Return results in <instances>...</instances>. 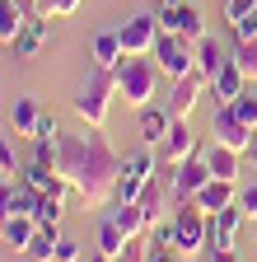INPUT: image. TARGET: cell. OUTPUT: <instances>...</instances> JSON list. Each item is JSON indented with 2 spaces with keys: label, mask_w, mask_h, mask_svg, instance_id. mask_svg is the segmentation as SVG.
Returning <instances> with one entry per match:
<instances>
[{
  "label": "cell",
  "mask_w": 257,
  "mask_h": 262,
  "mask_svg": "<svg viewBox=\"0 0 257 262\" xmlns=\"http://www.w3.org/2000/svg\"><path fill=\"white\" fill-rule=\"evenodd\" d=\"M80 5H84V0H38L33 19H66V14H75Z\"/></svg>",
  "instance_id": "cell-28"
},
{
  "label": "cell",
  "mask_w": 257,
  "mask_h": 262,
  "mask_svg": "<svg viewBox=\"0 0 257 262\" xmlns=\"http://www.w3.org/2000/svg\"><path fill=\"white\" fill-rule=\"evenodd\" d=\"M234 61L248 80H257V42H234Z\"/></svg>",
  "instance_id": "cell-30"
},
{
  "label": "cell",
  "mask_w": 257,
  "mask_h": 262,
  "mask_svg": "<svg viewBox=\"0 0 257 262\" xmlns=\"http://www.w3.org/2000/svg\"><path fill=\"white\" fill-rule=\"evenodd\" d=\"M211 141L224 145V150H234V155H248L257 145V131L229 108V103H215V117H211Z\"/></svg>",
  "instance_id": "cell-7"
},
{
  "label": "cell",
  "mask_w": 257,
  "mask_h": 262,
  "mask_svg": "<svg viewBox=\"0 0 257 262\" xmlns=\"http://www.w3.org/2000/svg\"><path fill=\"white\" fill-rule=\"evenodd\" d=\"M229 33H234V42H257V14H248V19L234 24Z\"/></svg>",
  "instance_id": "cell-37"
},
{
  "label": "cell",
  "mask_w": 257,
  "mask_h": 262,
  "mask_svg": "<svg viewBox=\"0 0 257 262\" xmlns=\"http://www.w3.org/2000/svg\"><path fill=\"white\" fill-rule=\"evenodd\" d=\"M159 173V164H154V155H150V145L145 150H136V155H122V178H117V202H136V196L145 192V183Z\"/></svg>",
  "instance_id": "cell-8"
},
{
  "label": "cell",
  "mask_w": 257,
  "mask_h": 262,
  "mask_svg": "<svg viewBox=\"0 0 257 262\" xmlns=\"http://www.w3.org/2000/svg\"><path fill=\"white\" fill-rule=\"evenodd\" d=\"M220 10H224V24L234 28V24H243L248 14H257V0H224Z\"/></svg>",
  "instance_id": "cell-32"
},
{
  "label": "cell",
  "mask_w": 257,
  "mask_h": 262,
  "mask_svg": "<svg viewBox=\"0 0 257 262\" xmlns=\"http://www.w3.org/2000/svg\"><path fill=\"white\" fill-rule=\"evenodd\" d=\"M38 122H42L38 98H14V103H10V126H14V136H28V141H33V136H38Z\"/></svg>",
  "instance_id": "cell-20"
},
{
  "label": "cell",
  "mask_w": 257,
  "mask_h": 262,
  "mask_svg": "<svg viewBox=\"0 0 257 262\" xmlns=\"http://www.w3.org/2000/svg\"><path fill=\"white\" fill-rule=\"evenodd\" d=\"M173 113H169V103L159 108V103H150V108H141V122H136V131H141V141L154 150V145H164L169 141V131H173Z\"/></svg>",
  "instance_id": "cell-14"
},
{
  "label": "cell",
  "mask_w": 257,
  "mask_h": 262,
  "mask_svg": "<svg viewBox=\"0 0 257 262\" xmlns=\"http://www.w3.org/2000/svg\"><path fill=\"white\" fill-rule=\"evenodd\" d=\"M126 248H131V239H126L122 229L112 225V215H103V225H99V257L122 262V257H126Z\"/></svg>",
  "instance_id": "cell-21"
},
{
  "label": "cell",
  "mask_w": 257,
  "mask_h": 262,
  "mask_svg": "<svg viewBox=\"0 0 257 262\" xmlns=\"http://www.w3.org/2000/svg\"><path fill=\"white\" fill-rule=\"evenodd\" d=\"M14 196H19V187L10 178H0V215H14Z\"/></svg>",
  "instance_id": "cell-38"
},
{
  "label": "cell",
  "mask_w": 257,
  "mask_h": 262,
  "mask_svg": "<svg viewBox=\"0 0 257 262\" xmlns=\"http://www.w3.org/2000/svg\"><path fill=\"white\" fill-rule=\"evenodd\" d=\"M206 262H239V253H234V248H211Z\"/></svg>",
  "instance_id": "cell-40"
},
{
  "label": "cell",
  "mask_w": 257,
  "mask_h": 262,
  "mask_svg": "<svg viewBox=\"0 0 257 262\" xmlns=\"http://www.w3.org/2000/svg\"><path fill=\"white\" fill-rule=\"evenodd\" d=\"M141 262H187L178 248H159V244H145V257Z\"/></svg>",
  "instance_id": "cell-34"
},
{
  "label": "cell",
  "mask_w": 257,
  "mask_h": 262,
  "mask_svg": "<svg viewBox=\"0 0 257 262\" xmlns=\"http://www.w3.org/2000/svg\"><path fill=\"white\" fill-rule=\"evenodd\" d=\"M56 244H61V229L56 225H38V239H33V248H28V257H33V262H52Z\"/></svg>",
  "instance_id": "cell-27"
},
{
  "label": "cell",
  "mask_w": 257,
  "mask_h": 262,
  "mask_svg": "<svg viewBox=\"0 0 257 262\" xmlns=\"http://www.w3.org/2000/svg\"><path fill=\"white\" fill-rule=\"evenodd\" d=\"M10 131L14 126H0V173H24V164H19V155H14V145H10Z\"/></svg>",
  "instance_id": "cell-29"
},
{
  "label": "cell",
  "mask_w": 257,
  "mask_h": 262,
  "mask_svg": "<svg viewBox=\"0 0 257 262\" xmlns=\"http://www.w3.org/2000/svg\"><path fill=\"white\" fill-rule=\"evenodd\" d=\"M173 239H178V225H173V215H164V220H154V225H150V244H159V248H173Z\"/></svg>",
  "instance_id": "cell-31"
},
{
  "label": "cell",
  "mask_w": 257,
  "mask_h": 262,
  "mask_svg": "<svg viewBox=\"0 0 257 262\" xmlns=\"http://www.w3.org/2000/svg\"><path fill=\"white\" fill-rule=\"evenodd\" d=\"M24 24H28V10L19 5V0H0V42L14 47V38L24 33Z\"/></svg>",
  "instance_id": "cell-23"
},
{
  "label": "cell",
  "mask_w": 257,
  "mask_h": 262,
  "mask_svg": "<svg viewBox=\"0 0 257 262\" xmlns=\"http://www.w3.org/2000/svg\"><path fill=\"white\" fill-rule=\"evenodd\" d=\"M99 262H108V257H99Z\"/></svg>",
  "instance_id": "cell-43"
},
{
  "label": "cell",
  "mask_w": 257,
  "mask_h": 262,
  "mask_svg": "<svg viewBox=\"0 0 257 262\" xmlns=\"http://www.w3.org/2000/svg\"><path fill=\"white\" fill-rule=\"evenodd\" d=\"M89 52H94V66H108V71H112V66L126 56V52H122V33H117V28L94 33V47H89Z\"/></svg>",
  "instance_id": "cell-22"
},
{
  "label": "cell",
  "mask_w": 257,
  "mask_h": 262,
  "mask_svg": "<svg viewBox=\"0 0 257 262\" xmlns=\"http://www.w3.org/2000/svg\"><path fill=\"white\" fill-rule=\"evenodd\" d=\"M164 5H182V0H164Z\"/></svg>",
  "instance_id": "cell-41"
},
{
  "label": "cell",
  "mask_w": 257,
  "mask_h": 262,
  "mask_svg": "<svg viewBox=\"0 0 257 262\" xmlns=\"http://www.w3.org/2000/svg\"><path fill=\"white\" fill-rule=\"evenodd\" d=\"M224 61H229V52H224L220 42H211V38H201V42H197V71H201V75H215Z\"/></svg>",
  "instance_id": "cell-26"
},
{
  "label": "cell",
  "mask_w": 257,
  "mask_h": 262,
  "mask_svg": "<svg viewBox=\"0 0 257 262\" xmlns=\"http://www.w3.org/2000/svg\"><path fill=\"white\" fill-rule=\"evenodd\" d=\"M173 225H178L173 248H178L182 257H201V253H211V215H201L197 202L173 206Z\"/></svg>",
  "instance_id": "cell-5"
},
{
  "label": "cell",
  "mask_w": 257,
  "mask_h": 262,
  "mask_svg": "<svg viewBox=\"0 0 257 262\" xmlns=\"http://www.w3.org/2000/svg\"><path fill=\"white\" fill-rule=\"evenodd\" d=\"M47 47V19H33V14H28V24H24V33H19V38H14V56L19 61H33L38 52Z\"/></svg>",
  "instance_id": "cell-19"
},
{
  "label": "cell",
  "mask_w": 257,
  "mask_h": 262,
  "mask_svg": "<svg viewBox=\"0 0 257 262\" xmlns=\"http://www.w3.org/2000/svg\"><path fill=\"white\" fill-rule=\"evenodd\" d=\"M197 211L201 215H220V211H229V206H239V183H229V178H211L197 196Z\"/></svg>",
  "instance_id": "cell-12"
},
{
  "label": "cell",
  "mask_w": 257,
  "mask_h": 262,
  "mask_svg": "<svg viewBox=\"0 0 257 262\" xmlns=\"http://www.w3.org/2000/svg\"><path fill=\"white\" fill-rule=\"evenodd\" d=\"M252 234H257V215H252Z\"/></svg>",
  "instance_id": "cell-42"
},
{
  "label": "cell",
  "mask_w": 257,
  "mask_h": 262,
  "mask_svg": "<svg viewBox=\"0 0 257 262\" xmlns=\"http://www.w3.org/2000/svg\"><path fill=\"white\" fill-rule=\"evenodd\" d=\"M248 89V75L239 71V61L229 56V61H224L220 66V71L211 75V94H215V103H234V98Z\"/></svg>",
  "instance_id": "cell-17"
},
{
  "label": "cell",
  "mask_w": 257,
  "mask_h": 262,
  "mask_svg": "<svg viewBox=\"0 0 257 262\" xmlns=\"http://www.w3.org/2000/svg\"><path fill=\"white\" fill-rule=\"evenodd\" d=\"M239 206H243V215H248V220L257 215V183H248V187H239Z\"/></svg>",
  "instance_id": "cell-39"
},
{
  "label": "cell",
  "mask_w": 257,
  "mask_h": 262,
  "mask_svg": "<svg viewBox=\"0 0 257 262\" xmlns=\"http://www.w3.org/2000/svg\"><path fill=\"white\" fill-rule=\"evenodd\" d=\"M159 61V71H164V80H182L197 71V42H187L182 33H159V42L150 52Z\"/></svg>",
  "instance_id": "cell-6"
},
{
  "label": "cell",
  "mask_w": 257,
  "mask_h": 262,
  "mask_svg": "<svg viewBox=\"0 0 257 262\" xmlns=\"http://www.w3.org/2000/svg\"><path fill=\"white\" fill-rule=\"evenodd\" d=\"M112 98H117V75L108 71V66H94V71L84 75L80 94H75V113L84 126H108V113H112Z\"/></svg>",
  "instance_id": "cell-3"
},
{
  "label": "cell",
  "mask_w": 257,
  "mask_h": 262,
  "mask_svg": "<svg viewBox=\"0 0 257 262\" xmlns=\"http://www.w3.org/2000/svg\"><path fill=\"white\" fill-rule=\"evenodd\" d=\"M243 206H229V211H220L211 215V248H234L239 244V229H243Z\"/></svg>",
  "instance_id": "cell-18"
},
{
  "label": "cell",
  "mask_w": 257,
  "mask_h": 262,
  "mask_svg": "<svg viewBox=\"0 0 257 262\" xmlns=\"http://www.w3.org/2000/svg\"><path fill=\"white\" fill-rule=\"evenodd\" d=\"M159 178L169 183V202H173V206H187L192 196H197V192L211 183V164H206V150H197L192 159H182V164H173V169H164Z\"/></svg>",
  "instance_id": "cell-4"
},
{
  "label": "cell",
  "mask_w": 257,
  "mask_h": 262,
  "mask_svg": "<svg viewBox=\"0 0 257 262\" xmlns=\"http://www.w3.org/2000/svg\"><path fill=\"white\" fill-rule=\"evenodd\" d=\"M211 89V75H201V71H192V75H182V80H173V94H169V113L178 117V122H187L192 117V108H197V98Z\"/></svg>",
  "instance_id": "cell-11"
},
{
  "label": "cell",
  "mask_w": 257,
  "mask_h": 262,
  "mask_svg": "<svg viewBox=\"0 0 257 262\" xmlns=\"http://www.w3.org/2000/svg\"><path fill=\"white\" fill-rule=\"evenodd\" d=\"M108 215H112V225L122 229L126 239H145V234H150V225H154V215H150L141 202H112Z\"/></svg>",
  "instance_id": "cell-15"
},
{
  "label": "cell",
  "mask_w": 257,
  "mask_h": 262,
  "mask_svg": "<svg viewBox=\"0 0 257 262\" xmlns=\"http://www.w3.org/2000/svg\"><path fill=\"white\" fill-rule=\"evenodd\" d=\"M33 141H61V122L52 117V113H42V122H38V136Z\"/></svg>",
  "instance_id": "cell-36"
},
{
  "label": "cell",
  "mask_w": 257,
  "mask_h": 262,
  "mask_svg": "<svg viewBox=\"0 0 257 262\" xmlns=\"http://www.w3.org/2000/svg\"><path fill=\"white\" fill-rule=\"evenodd\" d=\"M122 33V52L126 56H150L154 42H159V19L154 14H131L126 24H117Z\"/></svg>",
  "instance_id": "cell-10"
},
{
  "label": "cell",
  "mask_w": 257,
  "mask_h": 262,
  "mask_svg": "<svg viewBox=\"0 0 257 262\" xmlns=\"http://www.w3.org/2000/svg\"><path fill=\"white\" fill-rule=\"evenodd\" d=\"M61 178H66L84 206H108L117 202V178H122V155L108 145L99 126L80 136H61Z\"/></svg>",
  "instance_id": "cell-1"
},
{
  "label": "cell",
  "mask_w": 257,
  "mask_h": 262,
  "mask_svg": "<svg viewBox=\"0 0 257 262\" xmlns=\"http://www.w3.org/2000/svg\"><path fill=\"white\" fill-rule=\"evenodd\" d=\"M61 215H66V196H56V192H38V202H33V220H38V225H61Z\"/></svg>",
  "instance_id": "cell-25"
},
{
  "label": "cell",
  "mask_w": 257,
  "mask_h": 262,
  "mask_svg": "<svg viewBox=\"0 0 257 262\" xmlns=\"http://www.w3.org/2000/svg\"><path fill=\"white\" fill-rule=\"evenodd\" d=\"M112 75H117V98L126 108H150L154 103V94H159V61H145V56H122L112 66Z\"/></svg>",
  "instance_id": "cell-2"
},
{
  "label": "cell",
  "mask_w": 257,
  "mask_h": 262,
  "mask_svg": "<svg viewBox=\"0 0 257 262\" xmlns=\"http://www.w3.org/2000/svg\"><path fill=\"white\" fill-rule=\"evenodd\" d=\"M239 159H243V155L224 150V145H211V150H206V164H211V178H229V183H239Z\"/></svg>",
  "instance_id": "cell-24"
},
{
  "label": "cell",
  "mask_w": 257,
  "mask_h": 262,
  "mask_svg": "<svg viewBox=\"0 0 257 262\" xmlns=\"http://www.w3.org/2000/svg\"><path fill=\"white\" fill-rule=\"evenodd\" d=\"M229 108H234V113H239V117H243V122H248V126L257 131V94H248V89H243V94L234 98Z\"/></svg>",
  "instance_id": "cell-33"
},
{
  "label": "cell",
  "mask_w": 257,
  "mask_h": 262,
  "mask_svg": "<svg viewBox=\"0 0 257 262\" xmlns=\"http://www.w3.org/2000/svg\"><path fill=\"white\" fill-rule=\"evenodd\" d=\"M80 257H84V248H80L75 239L61 234V244H56V257H52V262H80Z\"/></svg>",
  "instance_id": "cell-35"
},
{
  "label": "cell",
  "mask_w": 257,
  "mask_h": 262,
  "mask_svg": "<svg viewBox=\"0 0 257 262\" xmlns=\"http://www.w3.org/2000/svg\"><path fill=\"white\" fill-rule=\"evenodd\" d=\"M0 220H5V215H0Z\"/></svg>",
  "instance_id": "cell-44"
},
{
  "label": "cell",
  "mask_w": 257,
  "mask_h": 262,
  "mask_svg": "<svg viewBox=\"0 0 257 262\" xmlns=\"http://www.w3.org/2000/svg\"><path fill=\"white\" fill-rule=\"evenodd\" d=\"M154 19H159V33H182L187 42H201L206 38V14L197 5H187V0H182V5H159Z\"/></svg>",
  "instance_id": "cell-9"
},
{
  "label": "cell",
  "mask_w": 257,
  "mask_h": 262,
  "mask_svg": "<svg viewBox=\"0 0 257 262\" xmlns=\"http://www.w3.org/2000/svg\"><path fill=\"white\" fill-rule=\"evenodd\" d=\"M0 239H5L10 244V253H28V248H33V239H38V220L33 215H5V220H0Z\"/></svg>",
  "instance_id": "cell-16"
},
{
  "label": "cell",
  "mask_w": 257,
  "mask_h": 262,
  "mask_svg": "<svg viewBox=\"0 0 257 262\" xmlns=\"http://www.w3.org/2000/svg\"><path fill=\"white\" fill-rule=\"evenodd\" d=\"M201 145H197V131H192L187 122H173V131H169V141L159 145V164L164 169H173V164H182V159H192Z\"/></svg>",
  "instance_id": "cell-13"
}]
</instances>
